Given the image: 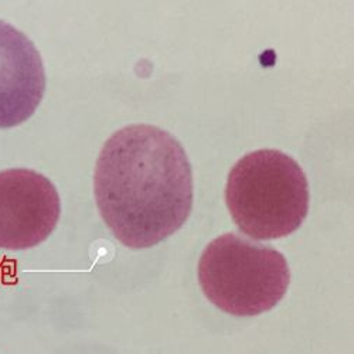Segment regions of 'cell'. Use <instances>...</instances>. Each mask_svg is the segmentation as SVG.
<instances>
[{
	"mask_svg": "<svg viewBox=\"0 0 354 354\" xmlns=\"http://www.w3.org/2000/svg\"><path fill=\"white\" fill-rule=\"evenodd\" d=\"M98 212L129 248L170 237L193 209V173L180 142L146 124L116 131L104 145L94 174Z\"/></svg>",
	"mask_w": 354,
	"mask_h": 354,
	"instance_id": "6da1fadb",
	"label": "cell"
},
{
	"mask_svg": "<svg viewBox=\"0 0 354 354\" xmlns=\"http://www.w3.org/2000/svg\"><path fill=\"white\" fill-rule=\"evenodd\" d=\"M225 203L234 223L248 237H288L309 212L306 174L297 160L281 151L251 152L231 169Z\"/></svg>",
	"mask_w": 354,
	"mask_h": 354,
	"instance_id": "7a4b0ae2",
	"label": "cell"
},
{
	"mask_svg": "<svg viewBox=\"0 0 354 354\" xmlns=\"http://www.w3.org/2000/svg\"><path fill=\"white\" fill-rule=\"evenodd\" d=\"M198 282L205 298L223 312L257 316L283 299L290 270L286 258L275 248L228 232L204 248Z\"/></svg>",
	"mask_w": 354,
	"mask_h": 354,
	"instance_id": "3957f363",
	"label": "cell"
},
{
	"mask_svg": "<svg viewBox=\"0 0 354 354\" xmlns=\"http://www.w3.org/2000/svg\"><path fill=\"white\" fill-rule=\"evenodd\" d=\"M62 201L46 176L30 169L0 171V248L23 251L46 241Z\"/></svg>",
	"mask_w": 354,
	"mask_h": 354,
	"instance_id": "277c9868",
	"label": "cell"
},
{
	"mask_svg": "<svg viewBox=\"0 0 354 354\" xmlns=\"http://www.w3.org/2000/svg\"><path fill=\"white\" fill-rule=\"evenodd\" d=\"M46 91V74L36 46L17 28L0 20V129L33 116Z\"/></svg>",
	"mask_w": 354,
	"mask_h": 354,
	"instance_id": "5b68a950",
	"label": "cell"
}]
</instances>
